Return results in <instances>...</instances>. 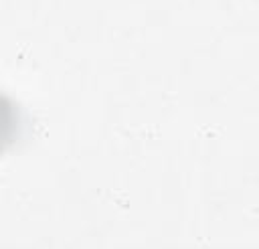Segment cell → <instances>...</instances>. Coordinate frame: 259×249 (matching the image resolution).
Here are the masks:
<instances>
[{"label": "cell", "instance_id": "1", "mask_svg": "<svg viewBox=\"0 0 259 249\" xmlns=\"http://www.w3.org/2000/svg\"><path fill=\"white\" fill-rule=\"evenodd\" d=\"M22 132V115L18 105L4 93H0V152L10 148Z\"/></svg>", "mask_w": 259, "mask_h": 249}]
</instances>
